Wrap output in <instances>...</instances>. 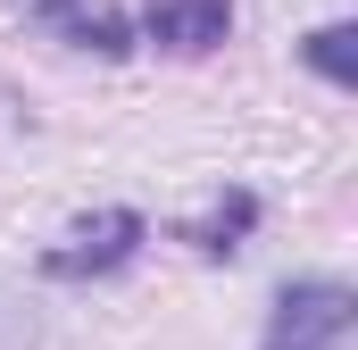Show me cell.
Returning <instances> with one entry per match:
<instances>
[{
	"instance_id": "5",
	"label": "cell",
	"mask_w": 358,
	"mask_h": 350,
	"mask_svg": "<svg viewBox=\"0 0 358 350\" xmlns=\"http://www.w3.org/2000/svg\"><path fill=\"white\" fill-rule=\"evenodd\" d=\"M300 59H308V67H317L325 84H342V92H350V84H358V25H350V17L317 25V34L300 42Z\"/></svg>"
},
{
	"instance_id": "7",
	"label": "cell",
	"mask_w": 358,
	"mask_h": 350,
	"mask_svg": "<svg viewBox=\"0 0 358 350\" xmlns=\"http://www.w3.org/2000/svg\"><path fill=\"white\" fill-rule=\"evenodd\" d=\"M0 334H8V342H25V350H34V317H25V309H17L8 292H0Z\"/></svg>"
},
{
	"instance_id": "4",
	"label": "cell",
	"mask_w": 358,
	"mask_h": 350,
	"mask_svg": "<svg viewBox=\"0 0 358 350\" xmlns=\"http://www.w3.org/2000/svg\"><path fill=\"white\" fill-rule=\"evenodd\" d=\"M225 34H234V0H150V42H159V50L200 59V50H217Z\"/></svg>"
},
{
	"instance_id": "3",
	"label": "cell",
	"mask_w": 358,
	"mask_h": 350,
	"mask_svg": "<svg viewBox=\"0 0 358 350\" xmlns=\"http://www.w3.org/2000/svg\"><path fill=\"white\" fill-rule=\"evenodd\" d=\"M34 17L67 42V50H92V59H125L134 50V25L117 0H34Z\"/></svg>"
},
{
	"instance_id": "2",
	"label": "cell",
	"mask_w": 358,
	"mask_h": 350,
	"mask_svg": "<svg viewBox=\"0 0 358 350\" xmlns=\"http://www.w3.org/2000/svg\"><path fill=\"white\" fill-rule=\"evenodd\" d=\"M150 242V225L134 217V209H100L84 217L59 251H42V275H59V284H84V275H117V267H134V251Z\"/></svg>"
},
{
	"instance_id": "1",
	"label": "cell",
	"mask_w": 358,
	"mask_h": 350,
	"mask_svg": "<svg viewBox=\"0 0 358 350\" xmlns=\"http://www.w3.org/2000/svg\"><path fill=\"white\" fill-rule=\"evenodd\" d=\"M350 326H358V292L342 275H308V284H283L275 292L259 350H342Z\"/></svg>"
},
{
	"instance_id": "6",
	"label": "cell",
	"mask_w": 358,
	"mask_h": 350,
	"mask_svg": "<svg viewBox=\"0 0 358 350\" xmlns=\"http://www.w3.org/2000/svg\"><path fill=\"white\" fill-rule=\"evenodd\" d=\"M250 225H259V200H250V192H225V209H217V217H200L183 242H192V251H208V259H225V251H242V234H250Z\"/></svg>"
}]
</instances>
